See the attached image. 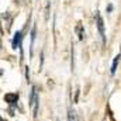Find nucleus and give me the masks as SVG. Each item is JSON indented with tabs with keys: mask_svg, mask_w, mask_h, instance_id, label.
Returning <instances> with one entry per match:
<instances>
[{
	"mask_svg": "<svg viewBox=\"0 0 121 121\" xmlns=\"http://www.w3.org/2000/svg\"><path fill=\"white\" fill-rule=\"evenodd\" d=\"M30 103L32 106V111H34V117L38 116V104H39V100H38V94H37V87L34 86L32 90H31V99Z\"/></svg>",
	"mask_w": 121,
	"mask_h": 121,
	"instance_id": "1",
	"label": "nucleus"
},
{
	"mask_svg": "<svg viewBox=\"0 0 121 121\" xmlns=\"http://www.w3.org/2000/svg\"><path fill=\"white\" fill-rule=\"evenodd\" d=\"M97 14H96V23H97V30H99V34H100V37H101V42H103V45L106 44V32H104V23H103V18H101V16L99 14V11H96Z\"/></svg>",
	"mask_w": 121,
	"mask_h": 121,
	"instance_id": "2",
	"label": "nucleus"
},
{
	"mask_svg": "<svg viewBox=\"0 0 121 121\" xmlns=\"http://www.w3.org/2000/svg\"><path fill=\"white\" fill-rule=\"evenodd\" d=\"M21 41H23V32H21V31H17V32L14 34V38H13V41H11V45H13V48H14V49H17V48H21Z\"/></svg>",
	"mask_w": 121,
	"mask_h": 121,
	"instance_id": "3",
	"label": "nucleus"
},
{
	"mask_svg": "<svg viewBox=\"0 0 121 121\" xmlns=\"http://www.w3.org/2000/svg\"><path fill=\"white\" fill-rule=\"evenodd\" d=\"M4 100L7 103H10V104H14V103L18 101V94L17 93H9V94L4 96Z\"/></svg>",
	"mask_w": 121,
	"mask_h": 121,
	"instance_id": "4",
	"label": "nucleus"
},
{
	"mask_svg": "<svg viewBox=\"0 0 121 121\" xmlns=\"http://www.w3.org/2000/svg\"><path fill=\"white\" fill-rule=\"evenodd\" d=\"M118 62H120V55H117L114 60H113V66H111V75H114L116 73V70H117V65H118Z\"/></svg>",
	"mask_w": 121,
	"mask_h": 121,
	"instance_id": "5",
	"label": "nucleus"
},
{
	"mask_svg": "<svg viewBox=\"0 0 121 121\" xmlns=\"http://www.w3.org/2000/svg\"><path fill=\"white\" fill-rule=\"evenodd\" d=\"M76 31L79 32V39H83V35H85V32L82 31V26H78V27H76Z\"/></svg>",
	"mask_w": 121,
	"mask_h": 121,
	"instance_id": "6",
	"label": "nucleus"
},
{
	"mask_svg": "<svg viewBox=\"0 0 121 121\" xmlns=\"http://www.w3.org/2000/svg\"><path fill=\"white\" fill-rule=\"evenodd\" d=\"M111 10H113V6H111V4H108V6H107V11H108V13H110V11H111Z\"/></svg>",
	"mask_w": 121,
	"mask_h": 121,
	"instance_id": "7",
	"label": "nucleus"
},
{
	"mask_svg": "<svg viewBox=\"0 0 121 121\" xmlns=\"http://www.w3.org/2000/svg\"><path fill=\"white\" fill-rule=\"evenodd\" d=\"M56 121H58V120H56Z\"/></svg>",
	"mask_w": 121,
	"mask_h": 121,
	"instance_id": "8",
	"label": "nucleus"
}]
</instances>
